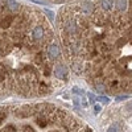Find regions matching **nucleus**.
Instances as JSON below:
<instances>
[{"label":"nucleus","mask_w":132,"mask_h":132,"mask_svg":"<svg viewBox=\"0 0 132 132\" xmlns=\"http://www.w3.org/2000/svg\"><path fill=\"white\" fill-rule=\"evenodd\" d=\"M0 132H94L82 119L46 101L0 104Z\"/></svg>","instance_id":"3"},{"label":"nucleus","mask_w":132,"mask_h":132,"mask_svg":"<svg viewBox=\"0 0 132 132\" xmlns=\"http://www.w3.org/2000/svg\"><path fill=\"white\" fill-rule=\"evenodd\" d=\"M54 27L70 73L98 93L132 94V0L65 4Z\"/></svg>","instance_id":"1"},{"label":"nucleus","mask_w":132,"mask_h":132,"mask_svg":"<svg viewBox=\"0 0 132 132\" xmlns=\"http://www.w3.org/2000/svg\"><path fill=\"white\" fill-rule=\"evenodd\" d=\"M42 2H48V3H53V4H69V3H75L79 0H42Z\"/></svg>","instance_id":"4"},{"label":"nucleus","mask_w":132,"mask_h":132,"mask_svg":"<svg viewBox=\"0 0 132 132\" xmlns=\"http://www.w3.org/2000/svg\"><path fill=\"white\" fill-rule=\"evenodd\" d=\"M70 74L56 27L44 11L0 0V101L49 96Z\"/></svg>","instance_id":"2"}]
</instances>
